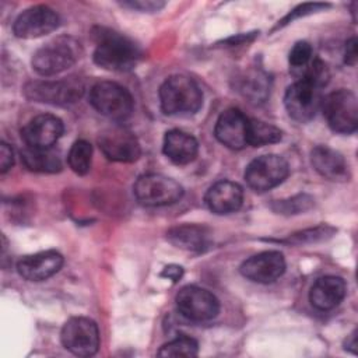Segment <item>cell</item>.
I'll use <instances>...</instances> for the list:
<instances>
[{"label": "cell", "instance_id": "cell-1", "mask_svg": "<svg viewBox=\"0 0 358 358\" xmlns=\"http://www.w3.org/2000/svg\"><path fill=\"white\" fill-rule=\"evenodd\" d=\"M94 62L112 71H126L133 69L141 57L140 48L127 36L109 28L94 29Z\"/></svg>", "mask_w": 358, "mask_h": 358}, {"label": "cell", "instance_id": "cell-2", "mask_svg": "<svg viewBox=\"0 0 358 358\" xmlns=\"http://www.w3.org/2000/svg\"><path fill=\"white\" fill-rule=\"evenodd\" d=\"M161 109L169 116L196 113L203 105V94L197 83L183 74L168 77L159 88Z\"/></svg>", "mask_w": 358, "mask_h": 358}, {"label": "cell", "instance_id": "cell-3", "mask_svg": "<svg viewBox=\"0 0 358 358\" xmlns=\"http://www.w3.org/2000/svg\"><path fill=\"white\" fill-rule=\"evenodd\" d=\"M78 55V43L71 38L60 36L34 53L32 67L41 76H55L71 67L77 62Z\"/></svg>", "mask_w": 358, "mask_h": 358}, {"label": "cell", "instance_id": "cell-4", "mask_svg": "<svg viewBox=\"0 0 358 358\" xmlns=\"http://www.w3.org/2000/svg\"><path fill=\"white\" fill-rule=\"evenodd\" d=\"M90 103L98 113L116 122L127 119L134 106L130 92L113 81L96 83L90 91Z\"/></svg>", "mask_w": 358, "mask_h": 358}, {"label": "cell", "instance_id": "cell-5", "mask_svg": "<svg viewBox=\"0 0 358 358\" xmlns=\"http://www.w3.org/2000/svg\"><path fill=\"white\" fill-rule=\"evenodd\" d=\"M323 116L329 127L341 134H351L358 127V102L354 92L337 90L322 101Z\"/></svg>", "mask_w": 358, "mask_h": 358}, {"label": "cell", "instance_id": "cell-6", "mask_svg": "<svg viewBox=\"0 0 358 358\" xmlns=\"http://www.w3.org/2000/svg\"><path fill=\"white\" fill-rule=\"evenodd\" d=\"M133 192L138 203L147 207L169 206L179 201L183 196L182 185L161 173L141 175L136 180Z\"/></svg>", "mask_w": 358, "mask_h": 358}, {"label": "cell", "instance_id": "cell-7", "mask_svg": "<svg viewBox=\"0 0 358 358\" xmlns=\"http://www.w3.org/2000/svg\"><path fill=\"white\" fill-rule=\"evenodd\" d=\"M24 94L28 99L42 103L66 106L76 103L84 94V84L76 77L55 81H31Z\"/></svg>", "mask_w": 358, "mask_h": 358}, {"label": "cell", "instance_id": "cell-8", "mask_svg": "<svg viewBox=\"0 0 358 358\" xmlns=\"http://www.w3.org/2000/svg\"><path fill=\"white\" fill-rule=\"evenodd\" d=\"M322 101V87L303 78H298L291 84L284 95V105L288 115L299 123L312 120L320 109Z\"/></svg>", "mask_w": 358, "mask_h": 358}, {"label": "cell", "instance_id": "cell-9", "mask_svg": "<svg viewBox=\"0 0 358 358\" xmlns=\"http://www.w3.org/2000/svg\"><path fill=\"white\" fill-rule=\"evenodd\" d=\"M289 173L288 162L277 154L255 158L245 169V180L250 189L263 193L285 180Z\"/></svg>", "mask_w": 358, "mask_h": 358}, {"label": "cell", "instance_id": "cell-10", "mask_svg": "<svg viewBox=\"0 0 358 358\" xmlns=\"http://www.w3.org/2000/svg\"><path fill=\"white\" fill-rule=\"evenodd\" d=\"M60 338L64 348L78 357H91L99 348V330L90 317H70L62 327Z\"/></svg>", "mask_w": 358, "mask_h": 358}, {"label": "cell", "instance_id": "cell-11", "mask_svg": "<svg viewBox=\"0 0 358 358\" xmlns=\"http://www.w3.org/2000/svg\"><path fill=\"white\" fill-rule=\"evenodd\" d=\"M178 310L189 320L207 322L220 312V301L206 288L186 285L179 289L175 298Z\"/></svg>", "mask_w": 358, "mask_h": 358}, {"label": "cell", "instance_id": "cell-12", "mask_svg": "<svg viewBox=\"0 0 358 358\" xmlns=\"http://www.w3.org/2000/svg\"><path fill=\"white\" fill-rule=\"evenodd\" d=\"M103 155L115 162H134L141 154L140 143L133 131L123 126H110L98 136Z\"/></svg>", "mask_w": 358, "mask_h": 358}, {"label": "cell", "instance_id": "cell-13", "mask_svg": "<svg viewBox=\"0 0 358 358\" xmlns=\"http://www.w3.org/2000/svg\"><path fill=\"white\" fill-rule=\"evenodd\" d=\"M60 24L57 13L48 6H32L24 10L14 21L13 31L17 38L34 39L53 32Z\"/></svg>", "mask_w": 358, "mask_h": 358}, {"label": "cell", "instance_id": "cell-14", "mask_svg": "<svg viewBox=\"0 0 358 358\" xmlns=\"http://www.w3.org/2000/svg\"><path fill=\"white\" fill-rule=\"evenodd\" d=\"M241 274L259 284H270L285 271V259L277 250H266L246 259L241 264Z\"/></svg>", "mask_w": 358, "mask_h": 358}, {"label": "cell", "instance_id": "cell-15", "mask_svg": "<svg viewBox=\"0 0 358 358\" xmlns=\"http://www.w3.org/2000/svg\"><path fill=\"white\" fill-rule=\"evenodd\" d=\"M63 122L49 113L32 117L21 130V137L28 147L50 148L63 134Z\"/></svg>", "mask_w": 358, "mask_h": 358}, {"label": "cell", "instance_id": "cell-16", "mask_svg": "<svg viewBox=\"0 0 358 358\" xmlns=\"http://www.w3.org/2000/svg\"><path fill=\"white\" fill-rule=\"evenodd\" d=\"M248 122L249 119L239 109L229 108L217 119L214 134L225 147L231 150H242L248 145Z\"/></svg>", "mask_w": 358, "mask_h": 358}, {"label": "cell", "instance_id": "cell-17", "mask_svg": "<svg viewBox=\"0 0 358 358\" xmlns=\"http://www.w3.org/2000/svg\"><path fill=\"white\" fill-rule=\"evenodd\" d=\"M63 266V256L56 250H45L24 256L17 263L18 274L27 281H45L55 275Z\"/></svg>", "mask_w": 358, "mask_h": 358}, {"label": "cell", "instance_id": "cell-18", "mask_svg": "<svg viewBox=\"0 0 358 358\" xmlns=\"http://www.w3.org/2000/svg\"><path fill=\"white\" fill-rule=\"evenodd\" d=\"M204 201L214 214H231L241 208L243 201V189L236 182L220 180L208 187Z\"/></svg>", "mask_w": 358, "mask_h": 358}, {"label": "cell", "instance_id": "cell-19", "mask_svg": "<svg viewBox=\"0 0 358 358\" xmlns=\"http://www.w3.org/2000/svg\"><path fill=\"white\" fill-rule=\"evenodd\" d=\"M347 292L345 281L337 275H323L309 291V301L319 310H330L340 305Z\"/></svg>", "mask_w": 358, "mask_h": 358}, {"label": "cell", "instance_id": "cell-20", "mask_svg": "<svg viewBox=\"0 0 358 358\" xmlns=\"http://www.w3.org/2000/svg\"><path fill=\"white\" fill-rule=\"evenodd\" d=\"M211 231L204 225L182 224L166 232V239L187 252H204L211 246Z\"/></svg>", "mask_w": 358, "mask_h": 358}, {"label": "cell", "instance_id": "cell-21", "mask_svg": "<svg viewBox=\"0 0 358 358\" xmlns=\"http://www.w3.org/2000/svg\"><path fill=\"white\" fill-rule=\"evenodd\" d=\"M162 151L173 164L186 165L197 157L199 143L192 134L173 129L165 133Z\"/></svg>", "mask_w": 358, "mask_h": 358}, {"label": "cell", "instance_id": "cell-22", "mask_svg": "<svg viewBox=\"0 0 358 358\" xmlns=\"http://www.w3.org/2000/svg\"><path fill=\"white\" fill-rule=\"evenodd\" d=\"M310 162L317 173L330 180H348V165L344 157L327 147V145H316L310 152Z\"/></svg>", "mask_w": 358, "mask_h": 358}, {"label": "cell", "instance_id": "cell-23", "mask_svg": "<svg viewBox=\"0 0 358 358\" xmlns=\"http://www.w3.org/2000/svg\"><path fill=\"white\" fill-rule=\"evenodd\" d=\"M22 164L34 172L42 173H55L62 169V158L53 147L50 148H36L28 147L21 150Z\"/></svg>", "mask_w": 358, "mask_h": 358}, {"label": "cell", "instance_id": "cell-24", "mask_svg": "<svg viewBox=\"0 0 358 358\" xmlns=\"http://www.w3.org/2000/svg\"><path fill=\"white\" fill-rule=\"evenodd\" d=\"M268 88V78L260 70H250L241 78V92L253 103L264 102Z\"/></svg>", "mask_w": 358, "mask_h": 358}, {"label": "cell", "instance_id": "cell-25", "mask_svg": "<svg viewBox=\"0 0 358 358\" xmlns=\"http://www.w3.org/2000/svg\"><path fill=\"white\" fill-rule=\"evenodd\" d=\"M281 130L270 123L257 119H249L248 122V145L262 147L267 144H274L281 140Z\"/></svg>", "mask_w": 358, "mask_h": 358}, {"label": "cell", "instance_id": "cell-26", "mask_svg": "<svg viewBox=\"0 0 358 358\" xmlns=\"http://www.w3.org/2000/svg\"><path fill=\"white\" fill-rule=\"evenodd\" d=\"M69 165L77 175H85L91 169L92 162V145L87 140H77L67 157Z\"/></svg>", "mask_w": 358, "mask_h": 358}, {"label": "cell", "instance_id": "cell-27", "mask_svg": "<svg viewBox=\"0 0 358 358\" xmlns=\"http://www.w3.org/2000/svg\"><path fill=\"white\" fill-rule=\"evenodd\" d=\"M197 354H199L197 341L187 336H179L168 341L158 351L159 357H196Z\"/></svg>", "mask_w": 358, "mask_h": 358}, {"label": "cell", "instance_id": "cell-28", "mask_svg": "<svg viewBox=\"0 0 358 358\" xmlns=\"http://www.w3.org/2000/svg\"><path fill=\"white\" fill-rule=\"evenodd\" d=\"M313 206V199L308 194H296L294 197L278 200L271 204V208L277 214L291 215V214H301L310 210Z\"/></svg>", "mask_w": 358, "mask_h": 358}, {"label": "cell", "instance_id": "cell-29", "mask_svg": "<svg viewBox=\"0 0 358 358\" xmlns=\"http://www.w3.org/2000/svg\"><path fill=\"white\" fill-rule=\"evenodd\" d=\"M334 232H336V229L330 225H317L315 228H309V229L295 232L288 239H285L284 242L295 243V245L320 242V241H326V239L331 238L334 235Z\"/></svg>", "mask_w": 358, "mask_h": 358}, {"label": "cell", "instance_id": "cell-30", "mask_svg": "<svg viewBox=\"0 0 358 358\" xmlns=\"http://www.w3.org/2000/svg\"><path fill=\"white\" fill-rule=\"evenodd\" d=\"M312 57H313V49L310 43L306 41H299L289 50L288 62L291 69H294L295 71H299L312 60Z\"/></svg>", "mask_w": 358, "mask_h": 358}, {"label": "cell", "instance_id": "cell-31", "mask_svg": "<svg viewBox=\"0 0 358 358\" xmlns=\"http://www.w3.org/2000/svg\"><path fill=\"white\" fill-rule=\"evenodd\" d=\"M330 7L329 4L326 3H303V4H299L298 7H295L289 14H287L275 28H281L287 24H289L292 20L301 17V15H308V14H312V13H316V11H322L324 8Z\"/></svg>", "mask_w": 358, "mask_h": 358}, {"label": "cell", "instance_id": "cell-32", "mask_svg": "<svg viewBox=\"0 0 358 358\" xmlns=\"http://www.w3.org/2000/svg\"><path fill=\"white\" fill-rule=\"evenodd\" d=\"M123 7H129L131 10H138L143 13H152V11H158L161 10L165 3L164 1H155V0H129V1H123L122 3Z\"/></svg>", "mask_w": 358, "mask_h": 358}, {"label": "cell", "instance_id": "cell-33", "mask_svg": "<svg viewBox=\"0 0 358 358\" xmlns=\"http://www.w3.org/2000/svg\"><path fill=\"white\" fill-rule=\"evenodd\" d=\"M14 164L13 148L7 143H1L0 145V171L1 173L7 172Z\"/></svg>", "mask_w": 358, "mask_h": 358}, {"label": "cell", "instance_id": "cell-34", "mask_svg": "<svg viewBox=\"0 0 358 358\" xmlns=\"http://www.w3.org/2000/svg\"><path fill=\"white\" fill-rule=\"evenodd\" d=\"M344 60L350 66H355L357 63V39L354 36L345 42Z\"/></svg>", "mask_w": 358, "mask_h": 358}, {"label": "cell", "instance_id": "cell-35", "mask_svg": "<svg viewBox=\"0 0 358 358\" xmlns=\"http://www.w3.org/2000/svg\"><path fill=\"white\" fill-rule=\"evenodd\" d=\"M183 275V268L180 266L176 264H169L166 266L162 271H161V277H165L168 280H172L173 282H176L178 280H180Z\"/></svg>", "mask_w": 358, "mask_h": 358}, {"label": "cell", "instance_id": "cell-36", "mask_svg": "<svg viewBox=\"0 0 358 358\" xmlns=\"http://www.w3.org/2000/svg\"><path fill=\"white\" fill-rule=\"evenodd\" d=\"M355 331L348 337V340L345 341V350H350L351 352H357V350H355V347H357V341H355Z\"/></svg>", "mask_w": 358, "mask_h": 358}]
</instances>
